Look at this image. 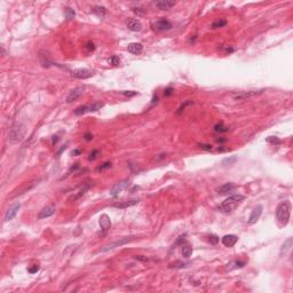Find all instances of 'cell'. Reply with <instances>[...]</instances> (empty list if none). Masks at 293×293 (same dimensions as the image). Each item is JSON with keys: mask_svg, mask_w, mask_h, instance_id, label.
I'll list each match as a JSON object with an SVG mask.
<instances>
[{"mask_svg": "<svg viewBox=\"0 0 293 293\" xmlns=\"http://www.w3.org/2000/svg\"><path fill=\"white\" fill-rule=\"evenodd\" d=\"M291 201H283L278 204V206L276 208V217L278 222L282 226H286L290 220V215H291Z\"/></svg>", "mask_w": 293, "mask_h": 293, "instance_id": "1", "label": "cell"}, {"mask_svg": "<svg viewBox=\"0 0 293 293\" xmlns=\"http://www.w3.org/2000/svg\"><path fill=\"white\" fill-rule=\"evenodd\" d=\"M244 196L243 195H233L228 197L224 201H222V204L219 206V210L223 213H229L233 212V210H236L237 207L240 205V203L244 201Z\"/></svg>", "mask_w": 293, "mask_h": 293, "instance_id": "2", "label": "cell"}, {"mask_svg": "<svg viewBox=\"0 0 293 293\" xmlns=\"http://www.w3.org/2000/svg\"><path fill=\"white\" fill-rule=\"evenodd\" d=\"M25 134V126L22 124H14L9 130V141L11 143L21 141Z\"/></svg>", "mask_w": 293, "mask_h": 293, "instance_id": "3", "label": "cell"}, {"mask_svg": "<svg viewBox=\"0 0 293 293\" xmlns=\"http://www.w3.org/2000/svg\"><path fill=\"white\" fill-rule=\"evenodd\" d=\"M152 29L156 31H167L172 29V23L166 18H159L152 23Z\"/></svg>", "mask_w": 293, "mask_h": 293, "instance_id": "4", "label": "cell"}, {"mask_svg": "<svg viewBox=\"0 0 293 293\" xmlns=\"http://www.w3.org/2000/svg\"><path fill=\"white\" fill-rule=\"evenodd\" d=\"M134 238H135V236L123 237V238H120V239H118V240L114 242V243L109 244L108 246H105L103 250H102V252H107V251L114 250V249H116V247H119V246H123V245H125V244H128V243H130L132 240H134Z\"/></svg>", "mask_w": 293, "mask_h": 293, "instance_id": "5", "label": "cell"}, {"mask_svg": "<svg viewBox=\"0 0 293 293\" xmlns=\"http://www.w3.org/2000/svg\"><path fill=\"white\" fill-rule=\"evenodd\" d=\"M265 92V89H259V91H249V92H240L236 95H233V100L236 101H240V100H246L249 98H253L256 95H260Z\"/></svg>", "mask_w": 293, "mask_h": 293, "instance_id": "6", "label": "cell"}, {"mask_svg": "<svg viewBox=\"0 0 293 293\" xmlns=\"http://www.w3.org/2000/svg\"><path fill=\"white\" fill-rule=\"evenodd\" d=\"M128 185H130V180L128 179L120 181V182H118L117 185H114V187H112V189H111V191H110V195L112 196V197H116L119 192H121L123 190H125Z\"/></svg>", "mask_w": 293, "mask_h": 293, "instance_id": "7", "label": "cell"}, {"mask_svg": "<svg viewBox=\"0 0 293 293\" xmlns=\"http://www.w3.org/2000/svg\"><path fill=\"white\" fill-rule=\"evenodd\" d=\"M94 75V72L92 70H88V69H76V70L72 71V76L77 78V79H87L89 77H92Z\"/></svg>", "mask_w": 293, "mask_h": 293, "instance_id": "8", "label": "cell"}, {"mask_svg": "<svg viewBox=\"0 0 293 293\" xmlns=\"http://www.w3.org/2000/svg\"><path fill=\"white\" fill-rule=\"evenodd\" d=\"M125 23H126V27H128V30H130V31H134V32L141 31L142 24L139 20H136V18H130H130L126 20Z\"/></svg>", "mask_w": 293, "mask_h": 293, "instance_id": "9", "label": "cell"}, {"mask_svg": "<svg viewBox=\"0 0 293 293\" xmlns=\"http://www.w3.org/2000/svg\"><path fill=\"white\" fill-rule=\"evenodd\" d=\"M20 208H21V204H15V205H13L11 207H9L8 211L6 212L5 214V222L11 221V220H13L14 217H16L17 212L20 211Z\"/></svg>", "mask_w": 293, "mask_h": 293, "instance_id": "10", "label": "cell"}, {"mask_svg": "<svg viewBox=\"0 0 293 293\" xmlns=\"http://www.w3.org/2000/svg\"><path fill=\"white\" fill-rule=\"evenodd\" d=\"M261 214H262V206H261V205H258V206L252 211V213H251L250 219H249V223H250V224H254V223H256V221L260 219Z\"/></svg>", "mask_w": 293, "mask_h": 293, "instance_id": "11", "label": "cell"}, {"mask_svg": "<svg viewBox=\"0 0 293 293\" xmlns=\"http://www.w3.org/2000/svg\"><path fill=\"white\" fill-rule=\"evenodd\" d=\"M100 226H101V229H102V231H103V235L107 231H108L109 229H110V227H111V221H110V217L107 215V214H103V215H101V217H100Z\"/></svg>", "mask_w": 293, "mask_h": 293, "instance_id": "12", "label": "cell"}, {"mask_svg": "<svg viewBox=\"0 0 293 293\" xmlns=\"http://www.w3.org/2000/svg\"><path fill=\"white\" fill-rule=\"evenodd\" d=\"M82 93H84V87H77V88H75V89H72V91L70 92V94L68 95V98H66V102L70 103V102H72V101L77 100V98L82 95Z\"/></svg>", "mask_w": 293, "mask_h": 293, "instance_id": "13", "label": "cell"}, {"mask_svg": "<svg viewBox=\"0 0 293 293\" xmlns=\"http://www.w3.org/2000/svg\"><path fill=\"white\" fill-rule=\"evenodd\" d=\"M221 240H222V244L224 245V246L231 247V246H233V245L237 243L238 237H237L236 235H226V236H223Z\"/></svg>", "mask_w": 293, "mask_h": 293, "instance_id": "14", "label": "cell"}, {"mask_svg": "<svg viewBox=\"0 0 293 293\" xmlns=\"http://www.w3.org/2000/svg\"><path fill=\"white\" fill-rule=\"evenodd\" d=\"M54 213H55V206L54 205H49V206L43 207V210L40 211L38 217L39 219H46V217H52Z\"/></svg>", "mask_w": 293, "mask_h": 293, "instance_id": "15", "label": "cell"}, {"mask_svg": "<svg viewBox=\"0 0 293 293\" xmlns=\"http://www.w3.org/2000/svg\"><path fill=\"white\" fill-rule=\"evenodd\" d=\"M235 189H236V185H233V182H228V183H224L223 185H221L217 189V191H219L220 195H226L229 192H233Z\"/></svg>", "mask_w": 293, "mask_h": 293, "instance_id": "16", "label": "cell"}, {"mask_svg": "<svg viewBox=\"0 0 293 293\" xmlns=\"http://www.w3.org/2000/svg\"><path fill=\"white\" fill-rule=\"evenodd\" d=\"M127 50L130 52V53H132V54H135V55H139L142 53V50H143V46H142L140 43H130L128 46H127Z\"/></svg>", "mask_w": 293, "mask_h": 293, "instance_id": "17", "label": "cell"}, {"mask_svg": "<svg viewBox=\"0 0 293 293\" xmlns=\"http://www.w3.org/2000/svg\"><path fill=\"white\" fill-rule=\"evenodd\" d=\"M174 5H175V1H171V0H160V1L156 2V6L162 11H168Z\"/></svg>", "mask_w": 293, "mask_h": 293, "instance_id": "18", "label": "cell"}, {"mask_svg": "<svg viewBox=\"0 0 293 293\" xmlns=\"http://www.w3.org/2000/svg\"><path fill=\"white\" fill-rule=\"evenodd\" d=\"M140 201V199H133V201H121V203H117V204H114V207L117 208H126V207H130L136 205L137 203Z\"/></svg>", "mask_w": 293, "mask_h": 293, "instance_id": "19", "label": "cell"}, {"mask_svg": "<svg viewBox=\"0 0 293 293\" xmlns=\"http://www.w3.org/2000/svg\"><path fill=\"white\" fill-rule=\"evenodd\" d=\"M92 11L94 13V14H96L98 17H103L104 15L107 14L105 7H102V6H95V7H93Z\"/></svg>", "mask_w": 293, "mask_h": 293, "instance_id": "20", "label": "cell"}, {"mask_svg": "<svg viewBox=\"0 0 293 293\" xmlns=\"http://www.w3.org/2000/svg\"><path fill=\"white\" fill-rule=\"evenodd\" d=\"M291 246H292V238H288L285 242H284V244L282 245V249H281V255L286 254V252L291 249Z\"/></svg>", "mask_w": 293, "mask_h": 293, "instance_id": "21", "label": "cell"}, {"mask_svg": "<svg viewBox=\"0 0 293 293\" xmlns=\"http://www.w3.org/2000/svg\"><path fill=\"white\" fill-rule=\"evenodd\" d=\"M104 104L102 102H94L91 105H87L88 107V112H95V111H98L101 110V108L103 107Z\"/></svg>", "mask_w": 293, "mask_h": 293, "instance_id": "22", "label": "cell"}, {"mask_svg": "<svg viewBox=\"0 0 293 293\" xmlns=\"http://www.w3.org/2000/svg\"><path fill=\"white\" fill-rule=\"evenodd\" d=\"M182 246H183V247H182V254H183V256H185V258H189V256H191V254H192V247L188 244L182 245Z\"/></svg>", "mask_w": 293, "mask_h": 293, "instance_id": "23", "label": "cell"}, {"mask_svg": "<svg viewBox=\"0 0 293 293\" xmlns=\"http://www.w3.org/2000/svg\"><path fill=\"white\" fill-rule=\"evenodd\" d=\"M86 112H88V107L87 105H80V107L75 109V111H73V114L76 116H82V114H86Z\"/></svg>", "mask_w": 293, "mask_h": 293, "instance_id": "24", "label": "cell"}, {"mask_svg": "<svg viewBox=\"0 0 293 293\" xmlns=\"http://www.w3.org/2000/svg\"><path fill=\"white\" fill-rule=\"evenodd\" d=\"M227 24V21L226 20H219V21H215L211 27L212 29H219V27H222Z\"/></svg>", "mask_w": 293, "mask_h": 293, "instance_id": "25", "label": "cell"}, {"mask_svg": "<svg viewBox=\"0 0 293 293\" xmlns=\"http://www.w3.org/2000/svg\"><path fill=\"white\" fill-rule=\"evenodd\" d=\"M214 130H215V132L222 133V132H227V130H228V127H226V126L223 125V123H217V125L214 126Z\"/></svg>", "mask_w": 293, "mask_h": 293, "instance_id": "26", "label": "cell"}, {"mask_svg": "<svg viewBox=\"0 0 293 293\" xmlns=\"http://www.w3.org/2000/svg\"><path fill=\"white\" fill-rule=\"evenodd\" d=\"M65 16H66L68 20H72L73 17L76 16V13H75L73 9H71V8H66L65 9Z\"/></svg>", "mask_w": 293, "mask_h": 293, "instance_id": "27", "label": "cell"}, {"mask_svg": "<svg viewBox=\"0 0 293 293\" xmlns=\"http://www.w3.org/2000/svg\"><path fill=\"white\" fill-rule=\"evenodd\" d=\"M267 142H269V143H272V144H281V140L278 139V137H276V136H269L268 139H267Z\"/></svg>", "mask_w": 293, "mask_h": 293, "instance_id": "28", "label": "cell"}, {"mask_svg": "<svg viewBox=\"0 0 293 293\" xmlns=\"http://www.w3.org/2000/svg\"><path fill=\"white\" fill-rule=\"evenodd\" d=\"M185 237H187V233L180 235L179 237H178V239L175 240V246H176V245H183V243H185Z\"/></svg>", "mask_w": 293, "mask_h": 293, "instance_id": "29", "label": "cell"}, {"mask_svg": "<svg viewBox=\"0 0 293 293\" xmlns=\"http://www.w3.org/2000/svg\"><path fill=\"white\" fill-rule=\"evenodd\" d=\"M208 242L213 245L217 244V243H219V237L215 236V235H211V236H208Z\"/></svg>", "mask_w": 293, "mask_h": 293, "instance_id": "30", "label": "cell"}, {"mask_svg": "<svg viewBox=\"0 0 293 293\" xmlns=\"http://www.w3.org/2000/svg\"><path fill=\"white\" fill-rule=\"evenodd\" d=\"M198 146L201 149H203V150H206V151H211L212 149H213V146L211 144H204V143H198Z\"/></svg>", "mask_w": 293, "mask_h": 293, "instance_id": "31", "label": "cell"}, {"mask_svg": "<svg viewBox=\"0 0 293 293\" xmlns=\"http://www.w3.org/2000/svg\"><path fill=\"white\" fill-rule=\"evenodd\" d=\"M109 62H110L112 65H118V64H119L120 60H119V57H118V56H112V57L109 60Z\"/></svg>", "mask_w": 293, "mask_h": 293, "instance_id": "32", "label": "cell"}, {"mask_svg": "<svg viewBox=\"0 0 293 293\" xmlns=\"http://www.w3.org/2000/svg\"><path fill=\"white\" fill-rule=\"evenodd\" d=\"M89 187H91V185H85V187H84V188H82V189L80 190V191H79V194H78V195H77L76 197H75V198H78V197H80V196L85 195V192H86L87 190L89 189Z\"/></svg>", "mask_w": 293, "mask_h": 293, "instance_id": "33", "label": "cell"}, {"mask_svg": "<svg viewBox=\"0 0 293 293\" xmlns=\"http://www.w3.org/2000/svg\"><path fill=\"white\" fill-rule=\"evenodd\" d=\"M191 103H192L191 101H185V104H182V105H181V107L179 108V110H178V114H182V111H183V110L185 109V107H187V105H190Z\"/></svg>", "mask_w": 293, "mask_h": 293, "instance_id": "34", "label": "cell"}, {"mask_svg": "<svg viewBox=\"0 0 293 293\" xmlns=\"http://www.w3.org/2000/svg\"><path fill=\"white\" fill-rule=\"evenodd\" d=\"M236 159H237V158L235 157V156H233V157H231V158H227V159H224V160H223L222 164H223V165H226V164L231 165L233 163H235V162H236Z\"/></svg>", "mask_w": 293, "mask_h": 293, "instance_id": "35", "label": "cell"}, {"mask_svg": "<svg viewBox=\"0 0 293 293\" xmlns=\"http://www.w3.org/2000/svg\"><path fill=\"white\" fill-rule=\"evenodd\" d=\"M38 270H39V266H37V265H34L33 267H30V268L27 269V272H30V274H36Z\"/></svg>", "mask_w": 293, "mask_h": 293, "instance_id": "36", "label": "cell"}, {"mask_svg": "<svg viewBox=\"0 0 293 293\" xmlns=\"http://www.w3.org/2000/svg\"><path fill=\"white\" fill-rule=\"evenodd\" d=\"M136 260L139 261H143V262H148V261H150V259L149 258H146V256H142V255H135L134 256Z\"/></svg>", "mask_w": 293, "mask_h": 293, "instance_id": "37", "label": "cell"}, {"mask_svg": "<svg viewBox=\"0 0 293 293\" xmlns=\"http://www.w3.org/2000/svg\"><path fill=\"white\" fill-rule=\"evenodd\" d=\"M98 150H93V151L91 152V155H89V158H88V159H89V160H94L95 158L98 157Z\"/></svg>", "mask_w": 293, "mask_h": 293, "instance_id": "38", "label": "cell"}, {"mask_svg": "<svg viewBox=\"0 0 293 293\" xmlns=\"http://www.w3.org/2000/svg\"><path fill=\"white\" fill-rule=\"evenodd\" d=\"M164 94H165V96H169V95H172V94H173V88H171V87L166 88V89L164 91Z\"/></svg>", "mask_w": 293, "mask_h": 293, "instance_id": "39", "label": "cell"}, {"mask_svg": "<svg viewBox=\"0 0 293 293\" xmlns=\"http://www.w3.org/2000/svg\"><path fill=\"white\" fill-rule=\"evenodd\" d=\"M109 167H111V163H110V162H107V163H104L102 166H100L98 169L102 171V169H105V168H109Z\"/></svg>", "mask_w": 293, "mask_h": 293, "instance_id": "40", "label": "cell"}, {"mask_svg": "<svg viewBox=\"0 0 293 293\" xmlns=\"http://www.w3.org/2000/svg\"><path fill=\"white\" fill-rule=\"evenodd\" d=\"M86 48H87V50H89V52H91V50H94V49H95V46H94V43L89 41V43H87Z\"/></svg>", "mask_w": 293, "mask_h": 293, "instance_id": "41", "label": "cell"}, {"mask_svg": "<svg viewBox=\"0 0 293 293\" xmlns=\"http://www.w3.org/2000/svg\"><path fill=\"white\" fill-rule=\"evenodd\" d=\"M124 95H126V96H134V95H136V92H133V91H130V92H127V91H125V92H121Z\"/></svg>", "mask_w": 293, "mask_h": 293, "instance_id": "42", "label": "cell"}, {"mask_svg": "<svg viewBox=\"0 0 293 293\" xmlns=\"http://www.w3.org/2000/svg\"><path fill=\"white\" fill-rule=\"evenodd\" d=\"M84 137H85V140H87V141H91L93 139V135L92 134H89V133H86L85 135H84Z\"/></svg>", "mask_w": 293, "mask_h": 293, "instance_id": "43", "label": "cell"}, {"mask_svg": "<svg viewBox=\"0 0 293 293\" xmlns=\"http://www.w3.org/2000/svg\"><path fill=\"white\" fill-rule=\"evenodd\" d=\"M65 148H66V146H62V148H61V149H60V151L57 152V157H59V156H60V155H61V152L63 151V150H64Z\"/></svg>", "mask_w": 293, "mask_h": 293, "instance_id": "44", "label": "cell"}, {"mask_svg": "<svg viewBox=\"0 0 293 293\" xmlns=\"http://www.w3.org/2000/svg\"><path fill=\"white\" fill-rule=\"evenodd\" d=\"M80 152H82V151H80V150H75V151L72 152V155H73V156H75V155H79Z\"/></svg>", "mask_w": 293, "mask_h": 293, "instance_id": "45", "label": "cell"}, {"mask_svg": "<svg viewBox=\"0 0 293 293\" xmlns=\"http://www.w3.org/2000/svg\"><path fill=\"white\" fill-rule=\"evenodd\" d=\"M1 54H2V56H5L6 53H5V49H4V47L1 46Z\"/></svg>", "mask_w": 293, "mask_h": 293, "instance_id": "46", "label": "cell"}]
</instances>
